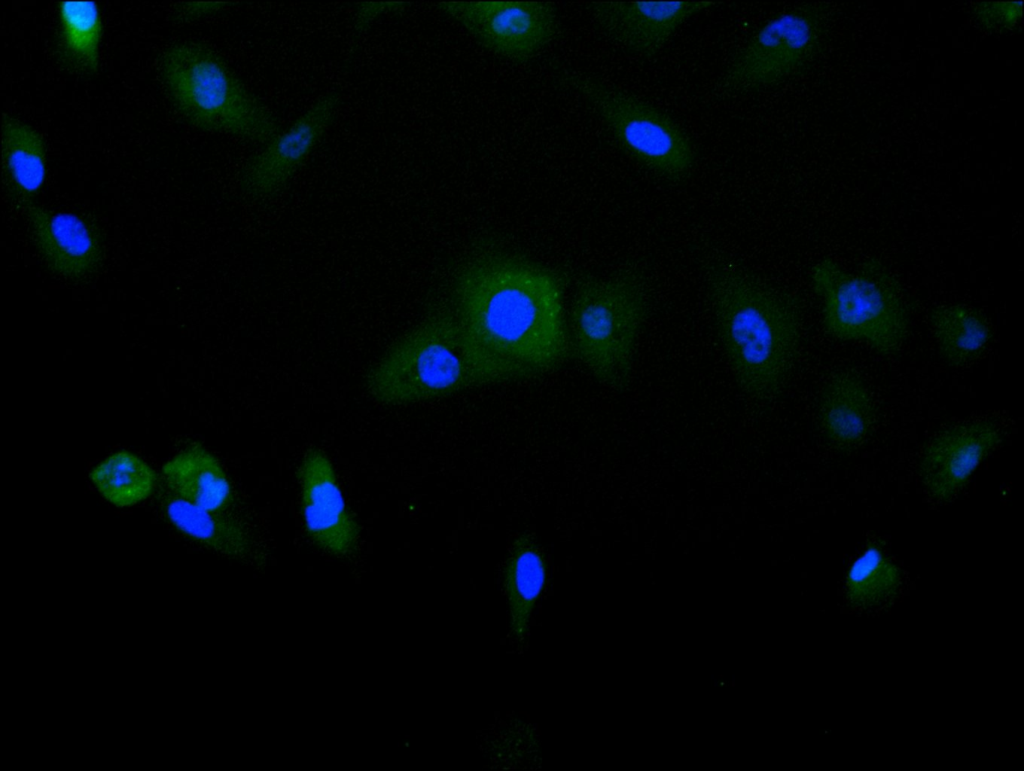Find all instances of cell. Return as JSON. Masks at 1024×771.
<instances>
[{"instance_id":"cell-19","label":"cell","mask_w":1024,"mask_h":771,"mask_svg":"<svg viewBox=\"0 0 1024 771\" xmlns=\"http://www.w3.org/2000/svg\"><path fill=\"white\" fill-rule=\"evenodd\" d=\"M546 580V562L542 551L529 535L519 536L509 552L503 571V586L510 613V633L526 635L533 606Z\"/></svg>"},{"instance_id":"cell-3","label":"cell","mask_w":1024,"mask_h":771,"mask_svg":"<svg viewBox=\"0 0 1024 771\" xmlns=\"http://www.w3.org/2000/svg\"><path fill=\"white\" fill-rule=\"evenodd\" d=\"M708 292L736 381L749 396H775L794 365L801 338L796 300L732 263H714Z\"/></svg>"},{"instance_id":"cell-1","label":"cell","mask_w":1024,"mask_h":771,"mask_svg":"<svg viewBox=\"0 0 1024 771\" xmlns=\"http://www.w3.org/2000/svg\"><path fill=\"white\" fill-rule=\"evenodd\" d=\"M564 295L558 272L491 245L459 263L448 291L477 342L528 378L571 356Z\"/></svg>"},{"instance_id":"cell-25","label":"cell","mask_w":1024,"mask_h":771,"mask_svg":"<svg viewBox=\"0 0 1024 771\" xmlns=\"http://www.w3.org/2000/svg\"><path fill=\"white\" fill-rule=\"evenodd\" d=\"M407 3L402 2H364L358 5L354 27L356 31L362 32L379 15L389 11H396L404 8Z\"/></svg>"},{"instance_id":"cell-13","label":"cell","mask_w":1024,"mask_h":771,"mask_svg":"<svg viewBox=\"0 0 1024 771\" xmlns=\"http://www.w3.org/2000/svg\"><path fill=\"white\" fill-rule=\"evenodd\" d=\"M22 208L35 249L51 272L79 281L99 269L103 241L93 224L79 215L52 212L33 202Z\"/></svg>"},{"instance_id":"cell-15","label":"cell","mask_w":1024,"mask_h":771,"mask_svg":"<svg viewBox=\"0 0 1024 771\" xmlns=\"http://www.w3.org/2000/svg\"><path fill=\"white\" fill-rule=\"evenodd\" d=\"M819 419L826 438L841 449L860 444L873 422L870 393L855 373L834 375L822 391Z\"/></svg>"},{"instance_id":"cell-20","label":"cell","mask_w":1024,"mask_h":771,"mask_svg":"<svg viewBox=\"0 0 1024 771\" xmlns=\"http://www.w3.org/2000/svg\"><path fill=\"white\" fill-rule=\"evenodd\" d=\"M57 10V49L63 64L78 74L97 73L103 30L98 4L93 1H61Z\"/></svg>"},{"instance_id":"cell-4","label":"cell","mask_w":1024,"mask_h":771,"mask_svg":"<svg viewBox=\"0 0 1024 771\" xmlns=\"http://www.w3.org/2000/svg\"><path fill=\"white\" fill-rule=\"evenodd\" d=\"M649 305L648 278L637 264L583 277L567 314L571 356L603 385L624 390Z\"/></svg>"},{"instance_id":"cell-21","label":"cell","mask_w":1024,"mask_h":771,"mask_svg":"<svg viewBox=\"0 0 1024 771\" xmlns=\"http://www.w3.org/2000/svg\"><path fill=\"white\" fill-rule=\"evenodd\" d=\"M929 325L940 355L952 366H962L976 359L992 337L990 325L982 314L963 304L932 309Z\"/></svg>"},{"instance_id":"cell-7","label":"cell","mask_w":1024,"mask_h":771,"mask_svg":"<svg viewBox=\"0 0 1024 771\" xmlns=\"http://www.w3.org/2000/svg\"><path fill=\"white\" fill-rule=\"evenodd\" d=\"M564 81L593 107L619 145L666 181L686 179L696 163L689 135L669 115L629 93L581 74Z\"/></svg>"},{"instance_id":"cell-8","label":"cell","mask_w":1024,"mask_h":771,"mask_svg":"<svg viewBox=\"0 0 1024 771\" xmlns=\"http://www.w3.org/2000/svg\"><path fill=\"white\" fill-rule=\"evenodd\" d=\"M819 34V16L813 6L774 15L733 56L722 76L723 88L747 93L786 80L811 58Z\"/></svg>"},{"instance_id":"cell-11","label":"cell","mask_w":1024,"mask_h":771,"mask_svg":"<svg viewBox=\"0 0 1024 771\" xmlns=\"http://www.w3.org/2000/svg\"><path fill=\"white\" fill-rule=\"evenodd\" d=\"M718 4L691 0L601 1L591 4V12L614 42L637 56L650 58L665 47L690 17Z\"/></svg>"},{"instance_id":"cell-12","label":"cell","mask_w":1024,"mask_h":771,"mask_svg":"<svg viewBox=\"0 0 1024 771\" xmlns=\"http://www.w3.org/2000/svg\"><path fill=\"white\" fill-rule=\"evenodd\" d=\"M301 508L309 538L325 552L345 557L359 541V528L348 511L334 467L324 452L310 449L299 468Z\"/></svg>"},{"instance_id":"cell-10","label":"cell","mask_w":1024,"mask_h":771,"mask_svg":"<svg viewBox=\"0 0 1024 771\" xmlns=\"http://www.w3.org/2000/svg\"><path fill=\"white\" fill-rule=\"evenodd\" d=\"M340 103L336 91L321 95L289 128L263 144L242 169L245 194L268 198L283 191L333 123Z\"/></svg>"},{"instance_id":"cell-24","label":"cell","mask_w":1024,"mask_h":771,"mask_svg":"<svg viewBox=\"0 0 1024 771\" xmlns=\"http://www.w3.org/2000/svg\"><path fill=\"white\" fill-rule=\"evenodd\" d=\"M978 15L989 26L1010 27L1021 17V2H985L979 5Z\"/></svg>"},{"instance_id":"cell-14","label":"cell","mask_w":1024,"mask_h":771,"mask_svg":"<svg viewBox=\"0 0 1024 771\" xmlns=\"http://www.w3.org/2000/svg\"><path fill=\"white\" fill-rule=\"evenodd\" d=\"M999 441L998 428L985 420L956 424L940 432L920 460L921 481L930 496L938 501L953 498Z\"/></svg>"},{"instance_id":"cell-17","label":"cell","mask_w":1024,"mask_h":771,"mask_svg":"<svg viewBox=\"0 0 1024 771\" xmlns=\"http://www.w3.org/2000/svg\"><path fill=\"white\" fill-rule=\"evenodd\" d=\"M2 168L10 196L23 207L42 189L47 173L42 134L4 113L1 122Z\"/></svg>"},{"instance_id":"cell-22","label":"cell","mask_w":1024,"mask_h":771,"mask_svg":"<svg viewBox=\"0 0 1024 771\" xmlns=\"http://www.w3.org/2000/svg\"><path fill=\"white\" fill-rule=\"evenodd\" d=\"M99 493L117 507L132 506L154 490L156 476L140 457L128 451L108 456L90 472Z\"/></svg>"},{"instance_id":"cell-18","label":"cell","mask_w":1024,"mask_h":771,"mask_svg":"<svg viewBox=\"0 0 1024 771\" xmlns=\"http://www.w3.org/2000/svg\"><path fill=\"white\" fill-rule=\"evenodd\" d=\"M164 509L180 531L222 555L242 561H256L261 555L251 532L233 518L209 512L176 496L165 499Z\"/></svg>"},{"instance_id":"cell-2","label":"cell","mask_w":1024,"mask_h":771,"mask_svg":"<svg viewBox=\"0 0 1024 771\" xmlns=\"http://www.w3.org/2000/svg\"><path fill=\"white\" fill-rule=\"evenodd\" d=\"M527 378L481 346L446 297L370 368L366 388L381 404L403 405Z\"/></svg>"},{"instance_id":"cell-9","label":"cell","mask_w":1024,"mask_h":771,"mask_svg":"<svg viewBox=\"0 0 1024 771\" xmlns=\"http://www.w3.org/2000/svg\"><path fill=\"white\" fill-rule=\"evenodd\" d=\"M438 7L481 45L516 62L541 52L557 33V16L549 2H440Z\"/></svg>"},{"instance_id":"cell-26","label":"cell","mask_w":1024,"mask_h":771,"mask_svg":"<svg viewBox=\"0 0 1024 771\" xmlns=\"http://www.w3.org/2000/svg\"><path fill=\"white\" fill-rule=\"evenodd\" d=\"M233 2H186L182 10L188 16H202L229 8Z\"/></svg>"},{"instance_id":"cell-5","label":"cell","mask_w":1024,"mask_h":771,"mask_svg":"<svg viewBox=\"0 0 1024 771\" xmlns=\"http://www.w3.org/2000/svg\"><path fill=\"white\" fill-rule=\"evenodd\" d=\"M177 109L196 127L265 144L281 132L276 117L209 48L179 42L161 60Z\"/></svg>"},{"instance_id":"cell-6","label":"cell","mask_w":1024,"mask_h":771,"mask_svg":"<svg viewBox=\"0 0 1024 771\" xmlns=\"http://www.w3.org/2000/svg\"><path fill=\"white\" fill-rule=\"evenodd\" d=\"M824 327L841 340L861 341L884 356L896 354L909 333L902 293L889 272L873 260L848 271L833 259L811 271Z\"/></svg>"},{"instance_id":"cell-16","label":"cell","mask_w":1024,"mask_h":771,"mask_svg":"<svg viewBox=\"0 0 1024 771\" xmlns=\"http://www.w3.org/2000/svg\"><path fill=\"white\" fill-rule=\"evenodd\" d=\"M173 496L212 513H223L234 501L230 482L219 461L206 449L192 445L162 468Z\"/></svg>"},{"instance_id":"cell-23","label":"cell","mask_w":1024,"mask_h":771,"mask_svg":"<svg viewBox=\"0 0 1024 771\" xmlns=\"http://www.w3.org/2000/svg\"><path fill=\"white\" fill-rule=\"evenodd\" d=\"M899 583V569L876 545L867 547L852 563L846 578L849 596L862 604L884 601L895 593Z\"/></svg>"}]
</instances>
